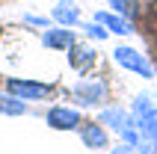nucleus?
<instances>
[{
	"label": "nucleus",
	"mask_w": 157,
	"mask_h": 154,
	"mask_svg": "<svg viewBox=\"0 0 157 154\" xmlns=\"http://www.w3.org/2000/svg\"><path fill=\"white\" fill-rule=\"evenodd\" d=\"M83 27V33L89 36V39H98V42H104L107 36H110V30H107L104 24H98V21H92V24H80Z\"/></svg>",
	"instance_id": "15"
},
{
	"label": "nucleus",
	"mask_w": 157,
	"mask_h": 154,
	"mask_svg": "<svg viewBox=\"0 0 157 154\" xmlns=\"http://www.w3.org/2000/svg\"><path fill=\"white\" fill-rule=\"evenodd\" d=\"M74 42H77V39L71 33V27H51V30L42 33V44L48 51H71Z\"/></svg>",
	"instance_id": "6"
},
{
	"label": "nucleus",
	"mask_w": 157,
	"mask_h": 154,
	"mask_svg": "<svg viewBox=\"0 0 157 154\" xmlns=\"http://www.w3.org/2000/svg\"><path fill=\"white\" fill-rule=\"evenodd\" d=\"M44 119H48V125H51L53 130H77L80 125H83V119H80V113L74 110V107H62V104L51 107Z\"/></svg>",
	"instance_id": "5"
},
{
	"label": "nucleus",
	"mask_w": 157,
	"mask_h": 154,
	"mask_svg": "<svg viewBox=\"0 0 157 154\" xmlns=\"http://www.w3.org/2000/svg\"><path fill=\"white\" fill-rule=\"evenodd\" d=\"M110 3V9H113L116 15H122V18H136L140 15V0H107Z\"/></svg>",
	"instance_id": "12"
},
{
	"label": "nucleus",
	"mask_w": 157,
	"mask_h": 154,
	"mask_svg": "<svg viewBox=\"0 0 157 154\" xmlns=\"http://www.w3.org/2000/svg\"><path fill=\"white\" fill-rule=\"evenodd\" d=\"M27 24H36V27H48V21H44V18H39V15H27Z\"/></svg>",
	"instance_id": "17"
},
{
	"label": "nucleus",
	"mask_w": 157,
	"mask_h": 154,
	"mask_svg": "<svg viewBox=\"0 0 157 154\" xmlns=\"http://www.w3.org/2000/svg\"><path fill=\"white\" fill-rule=\"evenodd\" d=\"M95 21L104 24L110 33H119V36H131L133 33V24L128 21V18L116 15V12H95Z\"/></svg>",
	"instance_id": "10"
},
{
	"label": "nucleus",
	"mask_w": 157,
	"mask_h": 154,
	"mask_svg": "<svg viewBox=\"0 0 157 154\" xmlns=\"http://www.w3.org/2000/svg\"><path fill=\"white\" fill-rule=\"evenodd\" d=\"M51 15H53V21L59 27H80V6L74 0H59L51 9Z\"/></svg>",
	"instance_id": "9"
},
{
	"label": "nucleus",
	"mask_w": 157,
	"mask_h": 154,
	"mask_svg": "<svg viewBox=\"0 0 157 154\" xmlns=\"http://www.w3.org/2000/svg\"><path fill=\"white\" fill-rule=\"evenodd\" d=\"M77 133H80V139H83V145L86 148H107V128L101 125V121H83L77 128Z\"/></svg>",
	"instance_id": "8"
},
{
	"label": "nucleus",
	"mask_w": 157,
	"mask_h": 154,
	"mask_svg": "<svg viewBox=\"0 0 157 154\" xmlns=\"http://www.w3.org/2000/svg\"><path fill=\"white\" fill-rule=\"evenodd\" d=\"M95 60H98V51L92 48V44H80V42L71 44V51H68V65H71L74 71H89L92 65H95Z\"/></svg>",
	"instance_id": "7"
},
{
	"label": "nucleus",
	"mask_w": 157,
	"mask_h": 154,
	"mask_svg": "<svg viewBox=\"0 0 157 154\" xmlns=\"http://www.w3.org/2000/svg\"><path fill=\"white\" fill-rule=\"evenodd\" d=\"M6 92L21 98V101H42L51 92V83H42V80H21V77H9L6 80Z\"/></svg>",
	"instance_id": "4"
},
{
	"label": "nucleus",
	"mask_w": 157,
	"mask_h": 154,
	"mask_svg": "<svg viewBox=\"0 0 157 154\" xmlns=\"http://www.w3.org/2000/svg\"><path fill=\"white\" fill-rule=\"evenodd\" d=\"M98 121L104 125V128H110L113 133H119V139L122 142H128V145H140L142 142V130L140 128V121L133 119L128 110H119V107H104L101 110V116H98Z\"/></svg>",
	"instance_id": "1"
},
{
	"label": "nucleus",
	"mask_w": 157,
	"mask_h": 154,
	"mask_svg": "<svg viewBox=\"0 0 157 154\" xmlns=\"http://www.w3.org/2000/svg\"><path fill=\"white\" fill-rule=\"evenodd\" d=\"M151 110H154V107H151V98H148V95H136V98H133V119H136V121H140L142 119V116H145V113H151Z\"/></svg>",
	"instance_id": "14"
},
{
	"label": "nucleus",
	"mask_w": 157,
	"mask_h": 154,
	"mask_svg": "<svg viewBox=\"0 0 157 154\" xmlns=\"http://www.w3.org/2000/svg\"><path fill=\"white\" fill-rule=\"evenodd\" d=\"M107 83L104 80H77L71 86V98L80 104V107H95V104L107 101Z\"/></svg>",
	"instance_id": "2"
},
{
	"label": "nucleus",
	"mask_w": 157,
	"mask_h": 154,
	"mask_svg": "<svg viewBox=\"0 0 157 154\" xmlns=\"http://www.w3.org/2000/svg\"><path fill=\"white\" fill-rule=\"evenodd\" d=\"M113 60L122 65V68H128V71H133V74H142L145 80H151L154 77V68H151V62L142 56L140 51H133V48H128V44H119L113 51Z\"/></svg>",
	"instance_id": "3"
},
{
	"label": "nucleus",
	"mask_w": 157,
	"mask_h": 154,
	"mask_svg": "<svg viewBox=\"0 0 157 154\" xmlns=\"http://www.w3.org/2000/svg\"><path fill=\"white\" fill-rule=\"evenodd\" d=\"M0 113L3 116H24L27 113V101H21V98H15V95H0Z\"/></svg>",
	"instance_id": "11"
},
{
	"label": "nucleus",
	"mask_w": 157,
	"mask_h": 154,
	"mask_svg": "<svg viewBox=\"0 0 157 154\" xmlns=\"http://www.w3.org/2000/svg\"><path fill=\"white\" fill-rule=\"evenodd\" d=\"M140 130H142V137L148 139V142H154V145H157V107L140 119Z\"/></svg>",
	"instance_id": "13"
},
{
	"label": "nucleus",
	"mask_w": 157,
	"mask_h": 154,
	"mask_svg": "<svg viewBox=\"0 0 157 154\" xmlns=\"http://www.w3.org/2000/svg\"><path fill=\"white\" fill-rule=\"evenodd\" d=\"M110 154H136V145H128V142H119Z\"/></svg>",
	"instance_id": "16"
}]
</instances>
